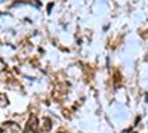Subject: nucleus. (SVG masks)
<instances>
[{
    "label": "nucleus",
    "mask_w": 148,
    "mask_h": 133,
    "mask_svg": "<svg viewBox=\"0 0 148 133\" xmlns=\"http://www.w3.org/2000/svg\"><path fill=\"white\" fill-rule=\"evenodd\" d=\"M56 133H64V132H56Z\"/></svg>",
    "instance_id": "obj_2"
},
{
    "label": "nucleus",
    "mask_w": 148,
    "mask_h": 133,
    "mask_svg": "<svg viewBox=\"0 0 148 133\" xmlns=\"http://www.w3.org/2000/svg\"><path fill=\"white\" fill-rule=\"evenodd\" d=\"M39 129H40V121H39V118H37V115L33 114L28 118L27 124L24 126L22 133H39Z\"/></svg>",
    "instance_id": "obj_1"
}]
</instances>
